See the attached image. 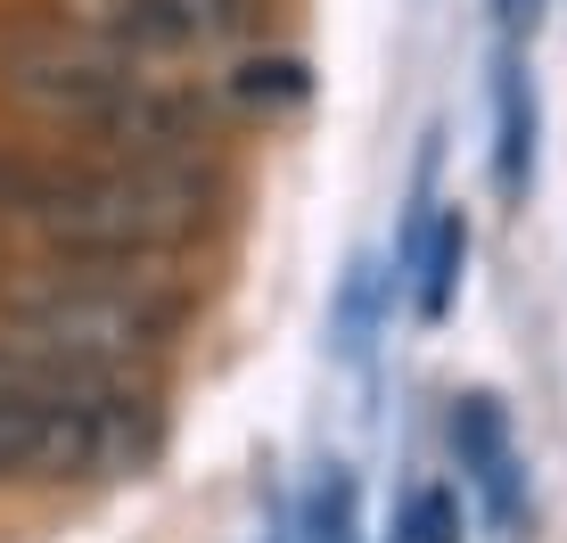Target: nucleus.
<instances>
[{"label":"nucleus","instance_id":"f257e3e1","mask_svg":"<svg viewBox=\"0 0 567 543\" xmlns=\"http://www.w3.org/2000/svg\"><path fill=\"white\" fill-rule=\"evenodd\" d=\"M0 91L50 132H83L107 157H198L214 100L198 83H173L148 58H124L66 17L42 33H9L0 42Z\"/></svg>","mask_w":567,"mask_h":543},{"label":"nucleus","instance_id":"f03ea898","mask_svg":"<svg viewBox=\"0 0 567 543\" xmlns=\"http://www.w3.org/2000/svg\"><path fill=\"white\" fill-rule=\"evenodd\" d=\"M25 223L66 264L148 272L206 239L214 189L198 182L189 157H74V165H33Z\"/></svg>","mask_w":567,"mask_h":543},{"label":"nucleus","instance_id":"7ed1b4c3","mask_svg":"<svg viewBox=\"0 0 567 543\" xmlns=\"http://www.w3.org/2000/svg\"><path fill=\"white\" fill-rule=\"evenodd\" d=\"M173 321H182V305L141 272L66 264V272H42L33 288H17L0 338L50 379H132L141 362L165 355Z\"/></svg>","mask_w":567,"mask_h":543},{"label":"nucleus","instance_id":"20e7f679","mask_svg":"<svg viewBox=\"0 0 567 543\" xmlns=\"http://www.w3.org/2000/svg\"><path fill=\"white\" fill-rule=\"evenodd\" d=\"M156 420L124 379H42L0 396V486L107 478L148 453Z\"/></svg>","mask_w":567,"mask_h":543},{"label":"nucleus","instance_id":"39448f33","mask_svg":"<svg viewBox=\"0 0 567 543\" xmlns=\"http://www.w3.org/2000/svg\"><path fill=\"white\" fill-rule=\"evenodd\" d=\"M74 33L124 50V58H206L256 25V0H58Z\"/></svg>","mask_w":567,"mask_h":543},{"label":"nucleus","instance_id":"423d86ee","mask_svg":"<svg viewBox=\"0 0 567 543\" xmlns=\"http://www.w3.org/2000/svg\"><path fill=\"white\" fill-rule=\"evenodd\" d=\"M453 453H461V478L485 502V519H494V527H518V511H526V461H518L511 420H502L494 396H461L453 403Z\"/></svg>","mask_w":567,"mask_h":543},{"label":"nucleus","instance_id":"0eeeda50","mask_svg":"<svg viewBox=\"0 0 567 543\" xmlns=\"http://www.w3.org/2000/svg\"><path fill=\"white\" fill-rule=\"evenodd\" d=\"M494 182L502 198L535 189V83H526L518 50L502 58V83H494Z\"/></svg>","mask_w":567,"mask_h":543},{"label":"nucleus","instance_id":"6e6552de","mask_svg":"<svg viewBox=\"0 0 567 543\" xmlns=\"http://www.w3.org/2000/svg\"><path fill=\"white\" fill-rule=\"evenodd\" d=\"M412 305H420V321H444L453 314V297H461V272H468V215L461 206H444V215H427V239L412 247Z\"/></svg>","mask_w":567,"mask_h":543},{"label":"nucleus","instance_id":"1a4fd4ad","mask_svg":"<svg viewBox=\"0 0 567 543\" xmlns=\"http://www.w3.org/2000/svg\"><path fill=\"white\" fill-rule=\"evenodd\" d=\"M305 535L312 543H362V494H354V470L329 461L321 486H312V511H305Z\"/></svg>","mask_w":567,"mask_h":543},{"label":"nucleus","instance_id":"9d476101","mask_svg":"<svg viewBox=\"0 0 567 543\" xmlns=\"http://www.w3.org/2000/svg\"><path fill=\"white\" fill-rule=\"evenodd\" d=\"M403 535L412 543H461V502L444 486H420L412 502H403Z\"/></svg>","mask_w":567,"mask_h":543},{"label":"nucleus","instance_id":"9b49d317","mask_svg":"<svg viewBox=\"0 0 567 543\" xmlns=\"http://www.w3.org/2000/svg\"><path fill=\"white\" fill-rule=\"evenodd\" d=\"M247 74V100H264V107H297L305 100V66H297V58H264V66H239Z\"/></svg>","mask_w":567,"mask_h":543},{"label":"nucleus","instance_id":"f8f14e48","mask_svg":"<svg viewBox=\"0 0 567 543\" xmlns=\"http://www.w3.org/2000/svg\"><path fill=\"white\" fill-rule=\"evenodd\" d=\"M42 379H50V371H33V362L17 355L9 338H0V396H17V387H42Z\"/></svg>","mask_w":567,"mask_h":543}]
</instances>
